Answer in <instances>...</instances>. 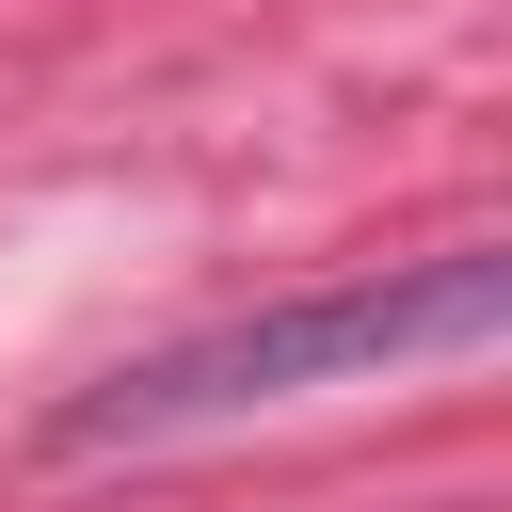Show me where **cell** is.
<instances>
[{"mask_svg":"<svg viewBox=\"0 0 512 512\" xmlns=\"http://www.w3.org/2000/svg\"><path fill=\"white\" fill-rule=\"evenodd\" d=\"M496 320H512V256L448 240L416 272H352V288L256 304L224 336H176V352L80 384L48 416V448H160V432H208V416H256V400H320V384H384V368H464V352H496Z\"/></svg>","mask_w":512,"mask_h":512,"instance_id":"6da1fadb","label":"cell"}]
</instances>
